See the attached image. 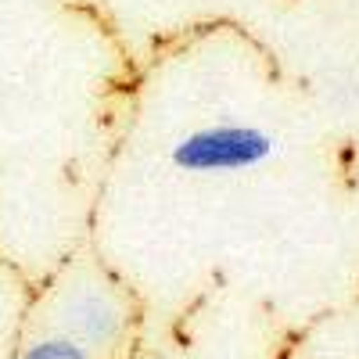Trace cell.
<instances>
[{
  "label": "cell",
  "instance_id": "cell-1",
  "mask_svg": "<svg viewBox=\"0 0 359 359\" xmlns=\"http://www.w3.org/2000/svg\"><path fill=\"white\" fill-rule=\"evenodd\" d=\"M273 137L259 126H205L172 147V162L187 172H245L273 155Z\"/></svg>",
  "mask_w": 359,
  "mask_h": 359
},
{
  "label": "cell",
  "instance_id": "cell-2",
  "mask_svg": "<svg viewBox=\"0 0 359 359\" xmlns=\"http://www.w3.org/2000/svg\"><path fill=\"white\" fill-rule=\"evenodd\" d=\"M57 313H62L65 338H72L76 345L90 352L111 348L123 338V327H126L123 302L104 284H94V280H79L76 287H69Z\"/></svg>",
  "mask_w": 359,
  "mask_h": 359
},
{
  "label": "cell",
  "instance_id": "cell-3",
  "mask_svg": "<svg viewBox=\"0 0 359 359\" xmlns=\"http://www.w3.org/2000/svg\"><path fill=\"white\" fill-rule=\"evenodd\" d=\"M18 359H97L90 348H83V345H76L72 338H65V334H57V338H40V341H33Z\"/></svg>",
  "mask_w": 359,
  "mask_h": 359
}]
</instances>
